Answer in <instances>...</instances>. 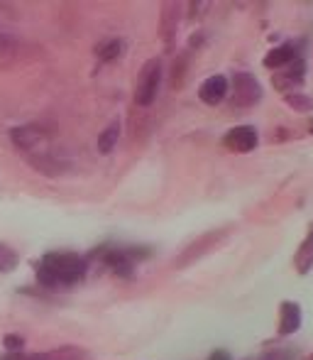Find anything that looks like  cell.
<instances>
[{
  "label": "cell",
  "mask_w": 313,
  "mask_h": 360,
  "mask_svg": "<svg viewBox=\"0 0 313 360\" xmlns=\"http://www.w3.org/2000/svg\"><path fill=\"white\" fill-rule=\"evenodd\" d=\"M88 272V262L79 252H47L37 262V285L49 292L79 285Z\"/></svg>",
  "instance_id": "obj_1"
},
{
  "label": "cell",
  "mask_w": 313,
  "mask_h": 360,
  "mask_svg": "<svg viewBox=\"0 0 313 360\" xmlns=\"http://www.w3.org/2000/svg\"><path fill=\"white\" fill-rule=\"evenodd\" d=\"M161 74H164V67H161L159 57H152L142 64V69L138 74V84H135V105L138 108H149L156 101V94H159L161 86Z\"/></svg>",
  "instance_id": "obj_2"
},
{
  "label": "cell",
  "mask_w": 313,
  "mask_h": 360,
  "mask_svg": "<svg viewBox=\"0 0 313 360\" xmlns=\"http://www.w3.org/2000/svg\"><path fill=\"white\" fill-rule=\"evenodd\" d=\"M228 233H230V228H213V231L204 233V236L196 238L194 243H189V245L174 257V267L176 270H186L189 265L199 262L204 255H208L211 250H215V248L228 238Z\"/></svg>",
  "instance_id": "obj_3"
},
{
  "label": "cell",
  "mask_w": 313,
  "mask_h": 360,
  "mask_svg": "<svg viewBox=\"0 0 313 360\" xmlns=\"http://www.w3.org/2000/svg\"><path fill=\"white\" fill-rule=\"evenodd\" d=\"M262 101V84L247 72H235L230 81V105L237 110L255 108Z\"/></svg>",
  "instance_id": "obj_4"
},
{
  "label": "cell",
  "mask_w": 313,
  "mask_h": 360,
  "mask_svg": "<svg viewBox=\"0 0 313 360\" xmlns=\"http://www.w3.org/2000/svg\"><path fill=\"white\" fill-rule=\"evenodd\" d=\"M181 10H184V5L174 3V0L164 3L159 10V39H161V44H164L166 52H174V47H176V32H179V25H181Z\"/></svg>",
  "instance_id": "obj_5"
},
{
  "label": "cell",
  "mask_w": 313,
  "mask_h": 360,
  "mask_svg": "<svg viewBox=\"0 0 313 360\" xmlns=\"http://www.w3.org/2000/svg\"><path fill=\"white\" fill-rule=\"evenodd\" d=\"M10 140L25 155L44 152V147H47V133L39 125H18V128L10 130Z\"/></svg>",
  "instance_id": "obj_6"
},
{
  "label": "cell",
  "mask_w": 313,
  "mask_h": 360,
  "mask_svg": "<svg viewBox=\"0 0 313 360\" xmlns=\"http://www.w3.org/2000/svg\"><path fill=\"white\" fill-rule=\"evenodd\" d=\"M304 81H306V62L301 57L294 59L289 67L272 74V86H274L277 91H281L284 96L296 94V91L304 86Z\"/></svg>",
  "instance_id": "obj_7"
},
{
  "label": "cell",
  "mask_w": 313,
  "mask_h": 360,
  "mask_svg": "<svg viewBox=\"0 0 313 360\" xmlns=\"http://www.w3.org/2000/svg\"><path fill=\"white\" fill-rule=\"evenodd\" d=\"M257 143H260V133H257L255 125H235L223 135V147L230 152H237V155L252 152Z\"/></svg>",
  "instance_id": "obj_8"
},
{
  "label": "cell",
  "mask_w": 313,
  "mask_h": 360,
  "mask_svg": "<svg viewBox=\"0 0 313 360\" xmlns=\"http://www.w3.org/2000/svg\"><path fill=\"white\" fill-rule=\"evenodd\" d=\"M95 255H98L118 277H133L135 262L130 260V255L125 252V248H100Z\"/></svg>",
  "instance_id": "obj_9"
},
{
  "label": "cell",
  "mask_w": 313,
  "mask_h": 360,
  "mask_svg": "<svg viewBox=\"0 0 313 360\" xmlns=\"http://www.w3.org/2000/svg\"><path fill=\"white\" fill-rule=\"evenodd\" d=\"M230 94V81L225 79L223 74H213L201 84L199 89V98L204 101L206 105H218L225 101V96Z\"/></svg>",
  "instance_id": "obj_10"
},
{
  "label": "cell",
  "mask_w": 313,
  "mask_h": 360,
  "mask_svg": "<svg viewBox=\"0 0 313 360\" xmlns=\"http://www.w3.org/2000/svg\"><path fill=\"white\" fill-rule=\"evenodd\" d=\"M304 323V314H301V307L296 302H281L279 304V336H294L296 331Z\"/></svg>",
  "instance_id": "obj_11"
},
{
  "label": "cell",
  "mask_w": 313,
  "mask_h": 360,
  "mask_svg": "<svg viewBox=\"0 0 313 360\" xmlns=\"http://www.w3.org/2000/svg\"><path fill=\"white\" fill-rule=\"evenodd\" d=\"M25 160H27L29 165H32L34 169H37L39 174H44V176H62L64 172H67V165H64L59 157H54L49 150L34 152V155H25Z\"/></svg>",
  "instance_id": "obj_12"
},
{
  "label": "cell",
  "mask_w": 313,
  "mask_h": 360,
  "mask_svg": "<svg viewBox=\"0 0 313 360\" xmlns=\"http://www.w3.org/2000/svg\"><path fill=\"white\" fill-rule=\"evenodd\" d=\"M294 59H299L296 44L294 42H284V44H279V47L272 49V52H267L265 59H262V64H265L267 69H272V72H279V69L289 67Z\"/></svg>",
  "instance_id": "obj_13"
},
{
  "label": "cell",
  "mask_w": 313,
  "mask_h": 360,
  "mask_svg": "<svg viewBox=\"0 0 313 360\" xmlns=\"http://www.w3.org/2000/svg\"><path fill=\"white\" fill-rule=\"evenodd\" d=\"M294 270L299 272V275H309V272L313 270V228L306 233V238L301 240L299 250H296Z\"/></svg>",
  "instance_id": "obj_14"
},
{
  "label": "cell",
  "mask_w": 313,
  "mask_h": 360,
  "mask_svg": "<svg viewBox=\"0 0 313 360\" xmlns=\"http://www.w3.org/2000/svg\"><path fill=\"white\" fill-rule=\"evenodd\" d=\"M120 130H123L120 120H110V123L105 125V130L98 135V152L100 155H110V152L115 150V145H118V140H120Z\"/></svg>",
  "instance_id": "obj_15"
},
{
  "label": "cell",
  "mask_w": 313,
  "mask_h": 360,
  "mask_svg": "<svg viewBox=\"0 0 313 360\" xmlns=\"http://www.w3.org/2000/svg\"><path fill=\"white\" fill-rule=\"evenodd\" d=\"M189 62H191L189 52H181L179 57L174 59V67H171V89L174 91H179L181 86L186 84V76H189Z\"/></svg>",
  "instance_id": "obj_16"
},
{
  "label": "cell",
  "mask_w": 313,
  "mask_h": 360,
  "mask_svg": "<svg viewBox=\"0 0 313 360\" xmlns=\"http://www.w3.org/2000/svg\"><path fill=\"white\" fill-rule=\"evenodd\" d=\"M123 39L113 37V39H105V42L95 44V57L100 59V62H113V59H118L120 54H123Z\"/></svg>",
  "instance_id": "obj_17"
},
{
  "label": "cell",
  "mask_w": 313,
  "mask_h": 360,
  "mask_svg": "<svg viewBox=\"0 0 313 360\" xmlns=\"http://www.w3.org/2000/svg\"><path fill=\"white\" fill-rule=\"evenodd\" d=\"M284 103L289 105L291 110H296V113H311L313 110V98L306 94H301V91H296V94H286Z\"/></svg>",
  "instance_id": "obj_18"
},
{
  "label": "cell",
  "mask_w": 313,
  "mask_h": 360,
  "mask_svg": "<svg viewBox=\"0 0 313 360\" xmlns=\"http://www.w3.org/2000/svg\"><path fill=\"white\" fill-rule=\"evenodd\" d=\"M49 360H88V353L79 346H62L57 351H49Z\"/></svg>",
  "instance_id": "obj_19"
},
{
  "label": "cell",
  "mask_w": 313,
  "mask_h": 360,
  "mask_svg": "<svg viewBox=\"0 0 313 360\" xmlns=\"http://www.w3.org/2000/svg\"><path fill=\"white\" fill-rule=\"evenodd\" d=\"M20 265V255L10 245L0 243V272H13Z\"/></svg>",
  "instance_id": "obj_20"
},
{
  "label": "cell",
  "mask_w": 313,
  "mask_h": 360,
  "mask_svg": "<svg viewBox=\"0 0 313 360\" xmlns=\"http://www.w3.org/2000/svg\"><path fill=\"white\" fill-rule=\"evenodd\" d=\"M3 346L8 353H22L25 348V338L18 336V333H8V336L3 338Z\"/></svg>",
  "instance_id": "obj_21"
},
{
  "label": "cell",
  "mask_w": 313,
  "mask_h": 360,
  "mask_svg": "<svg viewBox=\"0 0 313 360\" xmlns=\"http://www.w3.org/2000/svg\"><path fill=\"white\" fill-rule=\"evenodd\" d=\"M262 360H296V351H291V348H277V351L262 356Z\"/></svg>",
  "instance_id": "obj_22"
},
{
  "label": "cell",
  "mask_w": 313,
  "mask_h": 360,
  "mask_svg": "<svg viewBox=\"0 0 313 360\" xmlns=\"http://www.w3.org/2000/svg\"><path fill=\"white\" fill-rule=\"evenodd\" d=\"M208 360H233V358H230V353L225 351V348H218V351H213V353H211Z\"/></svg>",
  "instance_id": "obj_23"
},
{
  "label": "cell",
  "mask_w": 313,
  "mask_h": 360,
  "mask_svg": "<svg viewBox=\"0 0 313 360\" xmlns=\"http://www.w3.org/2000/svg\"><path fill=\"white\" fill-rule=\"evenodd\" d=\"M22 360H49V353H29V356L22 353Z\"/></svg>",
  "instance_id": "obj_24"
},
{
  "label": "cell",
  "mask_w": 313,
  "mask_h": 360,
  "mask_svg": "<svg viewBox=\"0 0 313 360\" xmlns=\"http://www.w3.org/2000/svg\"><path fill=\"white\" fill-rule=\"evenodd\" d=\"M309 130H311V135H313V123H311V128H309Z\"/></svg>",
  "instance_id": "obj_25"
},
{
  "label": "cell",
  "mask_w": 313,
  "mask_h": 360,
  "mask_svg": "<svg viewBox=\"0 0 313 360\" xmlns=\"http://www.w3.org/2000/svg\"><path fill=\"white\" fill-rule=\"evenodd\" d=\"M309 360H313V353H311V358H309Z\"/></svg>",
  "instance_id": "obj_26"
}]
</instances>
